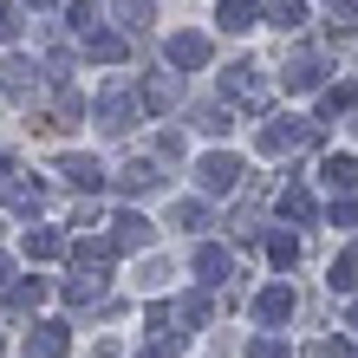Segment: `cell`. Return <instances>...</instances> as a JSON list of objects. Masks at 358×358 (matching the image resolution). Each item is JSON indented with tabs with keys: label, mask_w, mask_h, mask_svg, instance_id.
<instances>
[{
	"label": "cell",
	"mask_w": 358,
	"mask_h": 358,
	"mask_svg": "<svg viewBox=\"0 0 358 358\" xmlns=\"http://www.w3.org/2000/svg\"><path fill=\"white\" fill-rule=\"evenodd\" d=\"M27 352L33 358H59V352H66V326H33L27 332Z\"/></svg>",
	"instance_id": "1"
},
{
	"label": "cell",
	"mask_w": 358,
	"mask_h": 358,
	"mask_svg": "<svg viewBox=\"0 0 358 358\" xmlns=\"http://www.w3.org/2000/svg\"><path fill=\"white\" fill-rule=\"evenodd\" d=\"M202 182H208V189H235V182H241V163H235V157H208V163H202Z\"/></svg>",
	"instance_id": "2"
},
{
	"label": "cell",
	"mask_w": 358,
	"mask_h": 358,
	"mask_svg": "<svg viewBox=\"0 0 358 358\" xmlns=\"http://www.w3.org/2000/svg\"><path fill=\"white\" fill-rule=\"evenodd\" d=\"M170 59H176V66H202V59H208V39L202 33H176L170 39Z\"/></svg>",
	"instance_id": "3"
},
{
	"label": "cell",
	"mask_w": 358,
	"mask_h": 358,
	"mask_svg": "<svg viewBox=\"0 0 358 358\" xmlns=\"http://www.w3.org/2000/svg\"><path fill=\"white\" fill-rule=\"evenodd\" d=\"M255 20H261V13L248 7V0H222V27H228V33H248Z\"/></svg>",
	"instance_id": "4"
},
{
	"label": "cell",
	"mask_w": 358,
	"mask_h": 358,
	"mask_svg": "<svg viewBox=\"0 0 358 358\" xmlns=\"http://www.w3.org/2000/svg\"><path fill=\"white\" fill-rule=\"evenodd\" d=\"M273 27H306V0H273Z\"/></svg>",
	"instance_id": "5"
},
{
	"label": "cell",
	"mask_w": 358,
	"mask_h": 358,
	"mask_svg": "<svg viewBox=\"0 0 358 358\" xmlns=\"http://www.w3.org/2000/svg\"><path fill=\"white\" fill-rule=\"evenodd\" d=\"M117 241L124 248H131V241L143 248V241H150V222H143V215H117Z\"/></svg>",
	"instance_id": "6"
},
{
	"label": "cell",
	"mask_w": 358,
	"mask_h": 358,
	"mask_svg": "<svg viewBox=\"0 0 358 358\" xmlns=\"http://www.w3.org/2000/svg\"><path fill=\"white\" fill-rule=\"evenodd\" d=\"M287 313H293V293H287V287H273L267 300H261V320H287Z\"/></svg>",
	"instance_id": "7"
},
{
	"label": "cell",
	"mask_w": 358,
	"mask_h": 358,
	"mask_svg": "<svg viewBox=\"0 0 358 358\" xmlns=\"http://www.w3.org/2000/svg\"><path fill=\"white\" fill-rule=\"evenodd\" d=\"M66 176H72L78 189H98V163H85V157H66Z\"/></svg>",
	"instance_id": "8"
},
{
	"label": "cell",
	"mask_w": 358,
	"mask_h": 358,
	"mask_svg": "<svg viewBox=\"0 0 358 358\" xmlns=\"http://www.w3.org/2000/svg\"><path fill=\"white\" fill-rule=\"evenodd\" d=\"M326 182L352 189V182H358V163H352V157H332V163H326Z\"/></svg>",
	"instance_id": "9"
},
{
	"label": "cell",
	"mask_w": 358,
	"mask_h": 358,
	"mask_svg": "<svg viewBox=\"0 0 358 358\" xmlns=\"http://www.w3.org/2000/svg\"><path fill=\"white\" fill-rule=\"evenodd\" d=\"M332 287H339V293H358V255H345L339 267H332Z\"/></svg>",
	"instance_id": "10"
},
{
	"label": "cell",
	"mask_w": 358,
	"mask_h": 358,
	"mask_svg": "<svg viewBox=\"0 0 358 358\" xmlns=\"http://www.w3.org/2000/svg\"><path fill=\"white\" fill-rule=\"evenodd\" d=\"M117 13H124V27H137V33H143V27H150V0H124V7H117Z\"/></svg>",
	"instance_id": "11"
},
{
	"label": "cell",
	"mask_w": 358,
	"mask_h": 358,
	"mask_svg": "<svg viewBox=\"0 0 358 358\" xmlns=\"http://www.w3.org/2000/svg\"><path fill=\"white\" fill-rule=\"evenodd\" d=\"M39 300H46V287H39V280L33 287H13V313H33Z\"/></svg>",
	"instance_id": "12"
},
{
	"label": "cell",
	"mask_w": 358,
	"mask_h": 358,
	"mask_svg": "<svg viewBox=\"0 0 358 358\" xmlns=\"http://www.w3.org/2000/svg\"><path fill=\"white\" fill-rule=\"evenodd\" d=\"M7 202H13V208H39V182H13Z\"/></svg>",
	"instance_id": "13"
},
{
	"label": "cell",
	"mask_w": 358,
	"mask_h": 358,
	"mask_svg": "<svg viewBox=\"0 0 358 358\" xmlns=\"http://www.w3.org/2000/svg\"><path fill=\"white\" fill-rule=\"evenodd\" d=\"M0 39H13V13L7 7H0Z\"/></svg>",
	"instance_id": "14"
},
{
	"label": "cell",
	"mask_w": 358,
	"mask_h": 358,
	"mask_svg": "<svg viewBox=\"0 0 358 358\" xmlns=\"http://www.w3.org/2000/svg\"><path fill=\"white\" fill-rule=\"evenodd\" d=\"M352 326H358V313H352Z\"/></svg>",
	"instance_id": "15"
},
{
	"label": "cell",
	"mask_w": 358,
	"mask_h": 358,
	"mask_svg": "<svg viewBox=\"0 0 358 358\" xmlns=\"http://www.w3.org/2000/svg\"><path fill=\"white\" fill-rule=\"evenodd\" d=\"M0 273H7V267H0Z\"/></svg>",
	"instance_id": "16"
}]
</instances>
